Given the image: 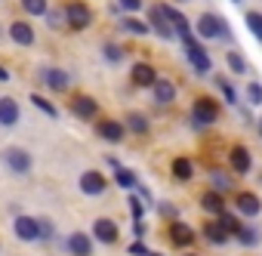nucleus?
<instances>
[{
	"instance_id": "nucleus-1",
	"label": "nucleus",
	"mask_w": 262,
	"mask_h": 256,
	"mask_svg": "<svg viewBox=\"0 0 262 256\" xmlns=\"http://www.w3.org/2000/svg\"><path fill=\"white\" fill-rule=\"evenodd\" d=\"M194 37L201 40V44H216V40H222V44H231V28H228V22L219 16V13H204V16H198V22H194Z\"/></svg>"
},
{
	"instance_id": "nucleus-2",
	"label": "nucleus",
	"mask_w": 262,
	"mask_h": 256,
	"mask_svg": "<svg viewBox=\"0 0 262 256\" xmlns=\"http://www.w3.org/2000/svg\"><path fill=\"white\" fill-rule=\"evenodd\" d=\"M219 114H222V108H219V102H216L213 96H198V99L191 102L188 120H191L194 130H207V126L219 123Z\"/></svg>"
},
{
	"instance_id": "nucleus-3",
	"label": "nucleus",
	"mask_w": 262,
	"mask_h": 256,
	"mask_svg": "<svg viewBox=\"0 0 262 256\" xmlns=\"http://www.w3.org/2000/svg\"><path fill=\"white\" fill-rule=\"evenodd\" d=\"M182 53H185V59H188V68H194V74H210V71H213V59H210L207 47H204L198 37L182 40Z\"/></svg>"
},
{
	"instance_id": "nucleus-4",
	"label": "nucleus",
	"mask_w": 262,
	"mask_h": 256,
	"mask_svg": "<svg viewBox=\"0 0 262 256\" xmlns=\"http://www.w3.org/2000/svg\"><path fill=\"white\" fill-rule=\"evenodd\" d=\"M62 13H65V25L74 28V31H86L93 25V10H90V4H83V0H68L62 7Z\"/></svg>"
},
{
	"instance_id": "nucleus-5",
	"label": "nucleus",
	"mask_w": 262,
	"mask_h": 256,
	"mask_svg": "<svg viewBox=\"0 0 262 256\" xmlns=\"http://www.w3.org/2000/svg\"><path fill=\"white\" fill-rule=\"evenodd\" d=\"M0 161H4V167H7L10 173H16V176H28V173H31V167H34V158H31V152H25V148H19V145H10V148H4Z\"/></svg>"
},
{
	"instance_id": "nucleus-6",
	"label": "nucleus",
	"mask_w": 262,
	"mask_h": 256,
	"mask_svg": "<svg viewBox=\"0 0 262 256\" xmlns=\"http://www.w3.org/2000/svg\"><path fill=\"white\" fill-rule=\"evenodd\" d=\"M231 204H234V213H237L241 219H256V216L262 213V201H259L256 191H234Z\"/></svg>"
},
{
	"instance_id": "nucleus-7",
	"label": "nucleus",
	"mask_w": 262,
	"mask_h": 256,
	"mask_svg": "<svg viewBox=\"0 0 262 256\" xmlns=\"http://www.w3.org/2000/svg\"><path fill=\"white\" fill-rule=\"evenodd\" d=\"M40 83H43L50 93H65V90L71 87V77H68V71H65V68L47 65V68H40Z\"/></svg>"
},
{
	"instance_id": "nucleus-8",
	"label": "nucleus",
	"mask_w": 262,
	"mask_h": 256,
	"mask_svg": "<svg viewBox=\"0 0 262 256\" xmlns=\"http://www.w3.org/2000/svg\"><path fill=\"white\" fill-rule=\"evenodd\" d=\"M117 238H120V228H117V222H114L111 216H99V219H93V241L111 247V244H117Z\"/></svg>"
},
{
	"instance_id": "nucleus-9",
	"label": "nucleus",
	"mask_w": 262,
	"mask_h": 256,
	"mask_svg": "<svg viewBox=\"0 0 262 256\" xmlns=\"http://www.w3.org/2000/svg\"><path fill=\"white\" fill-rule=\"evenodd\" d=\"M167 241H170L173 247H182V250H185V247H191V244L198 241V231H194L185 219H179V222H170V225H167Z\"/></svg>"
},
{
	"instance_id": "nucleus-10",
	"label": "nucleus",
	"mask_w": 262,
	"mask_h": 256,
	"mask_svg": "<svg viewBox=\"0 0 262 256\" xmlns=\"http://www.w3.org/2000/svg\"><path fill=\"white\" fill-rule=\"evenodd\" d=\"M145 22H148V28H151L161 40H173V37H176V31H173V25L167 22L161 4H151V7H148V19H145Z\"/></svg>"
},
{
	"instance_id": "nucleus-11",
	"label": "nucleus",
	"mask_w": 262,
	"mask_h": 256,
	"mask_svg": "<svg viewBox=\"0 0 262 256\" xmlns=\"http://www.w3.org/2000/svg\"><path fill=\"white\" fill-rule=\"evenodd\" d=\"M68 108H71V114L80 117V120H93V117L99 114V102H96L93 96H86V93H74V96L68 99Z\"/></svg>"
},
{
	"instance_id": "nucleus-12",
	"label": "nucleus",
	"mask_w": 262,
	"mask_h": 256,
	"mask_svg": "<svg viewBox=\"0 0 262 256\" xmlns=\"http://www.w3.org/2000/svg\"><path fill=\"white\" fill-rule=\"evenodd\" d=\"M96 133H99V139H105V142H123V136H126V126H123V120H114V117H99L96 120Z\"/></svg>"
},
{
	"instance_id": "nucleus-13",
	"label": "nucleus",
	"mask_w": 262,
	"mask_h": 256,
	"mask_svg": "<svg viewBox=\"0 0 262 256\" xmlns=\"http://www.w3.org/2000/svg\"><path fill=\"white\" fill-rule=\"evenodd\" d=\"M105 188H108V179H105L99 170H83V173H80V191H83L86 198H102Z\"/></svg>"
},
{
	"instance_id": "nucleus-14",
	"label": "nucleus",
	"mask_w": 262,
	"mask_h": 256,
	"mask_svg": "<svg viewBox=\"0 0 262 256\" xmlns=\"http://www.w3.org/2000/svg\"><path fill=\"white\" fill-rule=\"evenodd\" d=\"M13 234L22 244H37L40 231H37V216H16L13 219Z\"/></svg>"
},
{
	"instance_id": "nucleus-15",
	"label": "nucleus",
	"mask_w": 262,
	"mask_h": 256,
	"mask_svg": "<svg viewBox=\"0 0 262 256\" xmlns=\"http://www.w3.org/2000/svg\"><path fill=\"white\" fill-rule=\"evenodd\" d=\"M7 34H10V40H13L16 47H34V40H37L34 25H31V22H25V19H16V22L7 28Z\"/></svg>"
},
{
	"instance_id": "nucleus-16",
	"label": "nucleus",
	"mask_w": 262,
	"mask_h": 256,
	"mask_svg": "<svg viewBox=\"0 0 262 256\" xmlns=\"http://www.w3.org/2000/svg\"><path fill=\"white\" fill-rule=\"evenodd\" d=\"M228 170L237 173V176H247V173L253 170V155H250V148L234 145V148L228 152Z\"/></svg>"
},
{
	"instance_id": "nucleus-17",
	"label": "nucleus",
	"mask_w": 262,
	"mask_h": 256,
	"mask_svg": "<svg viewBox=\"0 0 262 256\" xmlns=\"http://www.w3.org/2000/svg\"><path fill=\"white\" fill-rule=\"evenodd\" d=\"M129 80H133L136 87L151 90V87L158 83V68H155L151 62H136L133 68H129Z\"/></svg>"
},
{
	"instance_id": "nucleus-18",
	"label": "nucleus",
	"mask_w": 262,
	"mask_h": 256,
	"mask_svg": "<svg viewBox=\"0 0 262 256\" xmlns=\"http://www.w3.org/2000/svg\"><path fill=\"white\" fill-rule=\"evenodd\" d=\"M65 250L71 256H93V238L86 231H71L65 238Z\"/></svg>"
},
{
	"instance_id": "nucleus-19",
	"label": "nucleus",
	"mask_w": 262,
	"mask_h": 256,
	"mask_svg": "<svg viewBox=\"0 0 262 256\" xmlns=\"http://www.w3.org/2000/svg\"><path fill=\"white\" fill-rule=\"evenodd\" d=\"M22 120V108L13 96H0V126H16Z\"/></svg>"
},
{
	"instance_id": "nucleus-20",
	"label": "nucleus",
	"mask_w": 262,
	"mask_h": 256,
	"mask_svg": "<svg viewBox=\"0 0 262 256\" xmlns=\"http://www.w3.org/2000/svg\"><path fill=\"white\" fill-rule=\"evenodd\" d=\"M201 210L207 213V216H222L225 210H228V204H225V195H219V191H204L201 195Z\"/></svg>"
},
{
	"instance_id": "nucleus-21",
	"label": "nucleus",
	"mask_w": 262,
	"mask_h": 256,
	"mask_svg": "<svg viewBox=\"0 0 262 256\" xmlns=\"http://www.w3.org/2000/svg\"><path fill=\"white\" fill-rule=\"evenodd\" d=\"M151 93H155V102H158V105H170V102H176V96H179V90H176V83H173L170 77H158V83L151 87Z\"/></svg>"
},
{
	"instance_id": "nucleus-22",
	"label": "nucleus",
	"mask_w": 262,
	"mask_h": 256,
	"mask_svg": "<svg viewBox=\"0 0 262 256\" xmlns=\"http://www.w3.org/2000/svg\"><path fill=\"white\" fill-rule=\"evenodd\" d=\"M201 234H204V241L210 244V247H225L228 244V234L219 228V222L216 219H210V222H204V228H201Z\"/></svg>"
},
{
	"instance_id": "nucleus-23",
	"label": "nucleus",
	"mask_w": 262,
	"mask_h": 256,
	"mask_svg": "<svg viewBox=\"0 0 262 256\" xmlns=\"http://www.w3.org/2000/svg\"><path fill=\"white\" fill-rule=\"evenodd\" d=\"M117 25H120L126 34H136V37H145V34H151L148 22H145V19H136V16H120V19H117Z\"/></svg>"
},
{
	"instance_id": "nucleus-24",
	"label": "nucleus",
	"mask_w": 262,
	"mask_h": 256,
	"mask_svg": "<svg viewBox=\"0 0 262 256\" xmlns=\"http://www.w3.org/2000/svg\"><path fill=\"white\" fill-rule=\"evenodd\" d=\"M123 126H126L129 133H136V136H145V133L151 130L148 117H145V114H139V111H129V114L123 117Z\"/></svg>"
},
{
	"instance_id": "nucleus-25",
	"label": "nucleus",
	"mask_w": 262,
	"mask_h": 256,
	"mask_svg": "<svg viewBox=\"0 0 262 256\" xmlns=\"http://www.w3.org/2000/svg\"><path fill=\"white\" fill-rule=\"evenodd\" d=\"M170 173H173L176 182H188V179L194 176V161H191V158H176V161L170 164Z\"/></svg>"
},
{
	"instance_id": "nucleus-26",
	"label": "nucleus",
	"mask_w": 262,
	"mask_h": 256,
	"mask_svg": "<svg viewBox=\"0 0 262 256\" xmlns=\"http://www.w3.org/2000/svg\"><path fill=\"white\" fill-rule=\"evenodd\" d=\"M234 241H237L241 247H247V250H253V247H256V244L262 241V231H259L256 225H250V222H244V225H241V231L234 234Z\"/></svg>"
},
{
	"instance_id": "nucleus-27",
	"label": "nucleus",
	"mask_w": 262,
	"mask_h": 256,
	"mask_svg": "<svg viewBox=\"0 0 262 256\" xmlns=\"http://www.w3.org/2000/svg\"><path fill=\"white\" fill-rule=\"evenodd\" d=\"M213 87H219V93H222L225 105H234V108H237V90L231 87V80H228L225 74H213Z\"/></svg>"
},
{
	"instance_id": "nucleus-28",
	"label": "nucleus",
	"mask_w": 262,
	"mask_h": 256,
	"mask_svg": "<svg viewBox=\"0 0 262 256\" xmlns=\"http://www.w3.org/2000/svg\"><path fill=\"white\" fill-rule=\"evenodd\" d=\"M216 222H219V228H222L228 238H234V234L241 231V225H244V219H241L237 213H231V210H225L222 216H216Z\"/></svg>"
},
{
	"instance_id": "nucleus-29",
	"label": "nucleus",
	"mask_w": 262,
	"mask_h": 256,
	"mask_svg": "<svg viewBox=\"0 0 262 256\" xmlns=\"http://www.w3.org/2000/svg\"><path fill=\"white\" fill-rule=\"evenodd\" d=\"M114 185L123 188V191H133V188H139V176H136L133 170L120 167V170H114Z\"/></svg>"
},
{
	"instance_id": "nucleus-30",
	"label": "nucleus",
	"mask_w": 262,
	"mask_h": 256,
	"mask_svg": "<svg viewBox=\"0 0 262 256\" xmlns=\"http://www.w3.org/2000/svg\"><path fill=\"white\" fill-rule=\"evenodd\" d=\"M123 56H126V53H123V47H120V44H114V40H105V44H102V59H105L108 65L123 62Z\"/></svg>"
},
{
	"instance_id": "nucleus-31",
	"label": "nucleus",
	"mask_w": 262,
	"mask_h": 256,
	"mask_svg": "<svg viewBox=\"0 0 262 256\" xmlns=\"http://www.w3.org/2000/svg\"><path fill=\"white\" fill-rule=\"evenodd\" d=\"M210 185H213V191L225 195V191H231V176H225V173H219L216 167H210Z\"/></svg>"
},
{
	"instance_id": "nucleus-32",
	"label": "nucleus",
	"mask_w": 262,
	"mask_h": 256,
	"mask_svg": "<svg viewBox=\"0 0 262 256\" xmlns=\"http://www.w3.org/2000/svg\"><path fill=\"white\" fill-rule=\"evenodd\" d=\"M244 99H247L250 108H259L262 105V80H250L247 90H244Z\"/></svg>"
},
{
	"instance_id": "nucleus-33",
	"label": "nucleus",
	"mask_w": 262,
	"mask_h": 256,
	"mask_svg": "<svg viewBox=\"0 0 262 256\" xmlns=\"http://www.w3.org/2000/svg\"><path fill=\"white\" fill-rule=\"evenodd\" d=\"M244 25H247V31L262 44V13H256V10H250L247 16H244Z\"/></svg>"
},
{
	"instance_id": "nucleus-34",
	"label": "nucleus",
	"mask_w": 262,
	"mask_h": 256,
	"mask_svg": "<svg viewBox=\"0 0 262 256\" xmlns=\"http://www.w3.org/2000/svg\"><path fill=\"white\" fill-rule=\"evenodd\" d=\"M22 10L28 16H34V19H43L50 13V4H47V0H22Z\"/></svg>"
},
{
	"instance_id": "nucleus-35",
	"label": "nucleus",
	"mask_w": 262,
	"mask_h": 256,
	"mask_svg": "<svg viewBox=\"0 0 262 256\" xmlns=\"http://www.w3.org/2000/svg\"><path fill=\"white\" fill-rule=\"evenodd\" d=\"M225 62H228V71H231V74H247V71H250V65H247V59H244L241 53H234V50H228V56H225Z\"/></svg>"
},
{
	"instance_id": "nucleus-36",
	"label": "nucleus",
	"mask_w": 262,
	"mask_h": 256,
	"mask_svg": "<svg viewBox=\"0 0 262 256\" xmlns=\"http://www.w3.org/2000/svg\"><path fill=\"white\" fill-rule=\"evenodd\" d=\"M31 105H34V108H37V111H43V114H47V117H53V120H56V117H59V108H56V105H53V102H50V99H43V96H40V93H31Z\"/></svg>"
},
{
	"instance_id": "nucleus-37",
	"label": "nucleus",
	"mask_w": 262,
	"mask_h": 256,
	"mask_svg": "<svg viewBox=\"0 0 262 256\" xmlns=\"http://www.w3.org/2000/svg\"><path fill=\"white\" fill-rule=\"evenodd\" d=\"M158 213H161V219H167V225L170 222H179V207L176 204H170V201H158Z\"/></svg>"
},
{
	"instance_id": "nucleus-38",
	"label": "nucleus",
	"mask_w": 262,
	"mask_h": 256,
	"mask_svg": "<svg viewBox=\"0 0 262 256\" xmlns=\"http://www.w3.org/2000/svg\"><path fill=\"white\" fill-rule=\"evenodd\" d=\"M37 231H40V244H50L53 238H56V225H53V219H47V216H40L37 219Z\"/></svg>"
},
{
	"instance_id": "nucleus-39",
	"label": "nucleus",
	"mask_w": 262,
	"mask_h": 256,
	"mask_svg": "<svg viewBox=\"0 0 262 256\" xmlns=\"http://www.w3.org/2000/svg\"><path fill=\"white\" fill-rule=\"evenodd\" d=\"M126 204H129V213H133V222H142L145 219V204L139 201V195H129Z\"/></svg>"
},
{
	"instance_id": "nucleus-40",
	"label": "nucleus",
	"mask_w": 262,
	"mask_h": 256,
	"mask_svg": "<svg viewBox=\"0 0 262 256\" xmlns=\"http://www.w3.org/2000/svg\"><path fill=\"white\" fill-rule=\"evenodd\" d=\"M43 19H47V25H50L53 31H59V28H65V13H62V10H50V13H47Z\"/></svg>"
},
{
	"instance_id": "nucleus-41",
	"label": "nucleus",
	"mask_w": 262,
	"mask_h": 256,
	"mask_svg": "<svg viewBox=\"0 0 262 256\" xmlns=\"http://www.w3.org/2000/svg\"><path fill=\"white\" fill-rule=\"evenodd\" d=\"M114 4L123 10V16H136L142 10V0H114Z\"/></svg>"
},
{
	"instance_id": "nucleus-42",
	"label": "nucleus",
	"mask_w": 262,
	"mask_h": 256,
	"mask_svg": "<svg viewBox=\"0 0 262 256\" xmlns=\"http://www.w3.org/2000/svg\"><path fill=\"white\" fill-rule=\"evenodd\" d=\"M129 256H148V247L142 241H133V244H129Z\"/></svg>"
},
{
	"instance_id": "nucleus-43",
	"label": "nucleus",
	"mask_w": 262,
	"mask_h": 256,
	"mask_svg": "<svg viewBox=\"0 0 262 256\" xmlns=\"http://www.w3.org/2000/svg\"><path fill=\"white\" fill-rule=\"evenodd\" d=\"M133 238H136V241L145 238V222H133Z\"/></svg>"
},
{
	"instance_id": "nucleus-44",
	"label": "nucleus",
	"mask_w": 262,
	"mask_h": 256,
	"mask_svg": "<svg viewBox=\"0 0 262 256\" xmlns=\"http://www.w3.org/2000/svg\"><path fill=\"white\" fill-rule=\"evenodd\" d=\"M241 120H244V123H253V117H250V105H241Z\"/></svg>"
},
{
	"instance_id": "nucleus-45",
	"label": "nucleus",
	"mask_w": 262,
	"mask_h": 256,
	"mask_svg": "<svg viewBox=\"0 0 262 256\" xmlns=\"http://www.w3.org/2000/svg\"><path fill=\"white\" fill-rule=\"evenodd\" d=\"M105 164H108V167H111V170H120V167H123V164H120V161H117V158H114V155H108V158H105Z\"/></svg>"
},
{
	"instance_id": "nucleus-46",
	"label": "nucleus",
	"mask_w": 262,
	"mask_h": 256,
	"mask_svg": "<svg viewBox=\"0 0 262 256\" xmlns=\"http://www.w3.org/2000/svg\"><path fill=\"white\" fill-rule=\"evenodd\" d=\"M139 195H142V201H145V204H151V191H148L145 185H139Z\"/></svg>"
},
{
	"instance_id": "nucleus-47",
	"label": "nucleus",
	"mask_w": 262,
	"mask_h": 256,
	"mask_svg": "<svg viewBox=\"0 0 262 256\" xmlns=\"http://www.w3.org/2000/svg\"><path fill=\"white\" fill-rule=\"evenodd\" d=\"M0 80H4V83H7V80H10V71H7V68H4V65H0Z\"/></svg>"
},
{
	"instance_id": "nucleus-48",
	"label": "nucleus",
	"mask_w": 262,
	"mask_h": 256,
	"mask_svg": "<svg viewBox=\"0 0 262 256\" xmlns=\"http://www.w3.org/2000/svg\"><path fill=\"white\" fill-rule=\"evenodd\" d=\"M170 4H191V0H170Z\"/></svg>"
},
{
	"instance_id": "nucleus-49",
	"label": "nucleus",
	"mask_w": 262,
	"mask_h": 256,
	"mask_svg": "<svg viewBox=\"0 0 262 256\" xmlns=\"http://www.w3.org/2000/svg\"><path fill=\"white\" fill-rule=\"evenodd\" d=\"M256 130H259V136H262V117H259V126H256Z\"/></svg>"
},
{
	"instance_id": "nucleus-50",
	"label": "nucleus",
	"mask_w": 262,
	"mask_h": 256,
	"mask_svg": "<svg viewBox=\"0 0 262 256\" xmlns=\"http://www.w3.org/2000/svg\"><path fill=\"white\" fill-rule=\"evenodd\" d=\"M148 256H161V253H148Z\"/></svg>"
},
{
	"instance_id": "nucleus-51",
	"label": "nucleus",
	"mask_w": 262,
	"mask_h": 256,
	"mask_svg": "<svg viewBox=\"0 0 262 256\" xmlns=\"http://www.w3.org/2000/svg\"><path fill=\"white\" fill-rule=\"evenodd\" d=\"M185 256H198V253H185Z\"/></svg>"
},
{
	"instance_id": "nucleus-52",
	"label": "nucleus",
	"mask_w": 262,
	"mask_h": 256,
	"mask_svg": "<svg viewBox=\"0 0 262 256\" xmlns=\"http://www.w3.org/2000/svg\"><path fill=\"white\" fill-rule=\"evenodd\" d=\"M231 4H241V0H231Z\"/></svg>"
},
{
	"instance_id": "nucleus-53",
	"label": "nucleus",
	"mask_w": 262,
	"mask_h": 256,
	"mask_svg": "<svg viewBox=\"0 0 262 256\" xmlns=\"http://www.w3.org/2000/svg\"><path fill=\"white\" fill-rule=\"evenodd\" d=\"M0 34H4V31H0Z\"/></svg>"
}]
</instances>
